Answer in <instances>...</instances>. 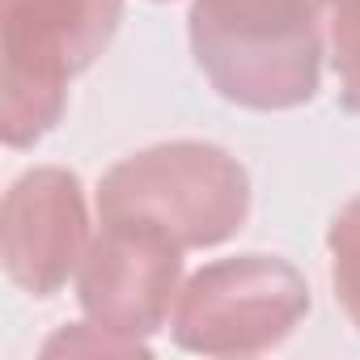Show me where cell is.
I'll return each mask as SVG.
<instances>
[{"instance_id": "obj_8", "label": "cell", "mask_w": 360, "mask_h": 360, "mask_svg": "<svg viewBox=\"0 0 360 360\" xmlns=\"http://www.w3.org/2000/svg\"><path fill=\"white\" fill-rule=\"evenodd\" d=\"M326 250H330L335 301L343 305V314L360 330V195L335 212L330 233H326Z\"/></svg>"}, {"instance_id": "obj_4", "label": "cell", "mask_w": 360, "mask_h": 360, "mask_svg": "<svg viewBox=\"0 0 360 360\" xmlns=\"http://www.w3.org/2000/svg\"><path fill=\"white\" fill-rule=\"evenodd\" d=\"M309 314L305 276L276 255H233L200 267L174 301L169 330L183 352L259 356L280 347Z\"/></svg>"}, {"instance_id": "obj_2", "label": "cell", "mask_w": 360, "mask_h": 360, "mask_svg": "<svg viewBox=\"0 0 360 360\" xmlns=\"http://www.w3.org/2000/svg\"><path fill=\"white\" fill-rule=\"evenodd\" d=\"M250 174L208 140H165L115 161L98 183V221L140 225L178 250H208L246 229Z\"/></svg>"}, {"instance_id": "obj_9", "label": "cell", "mask_w": 360, "mask_h": 360, "mask_svg": "<svg viewBox=\"0 0 360 360\" xmlns=\"http://www.w3.org/2000/svg\"><path fill=\"white\" fill-rule=\"evenodd\" d=\"M148 356V339H127L98 322H72L43 343V356Z\"/></svg>"}, {"instance_id": "obj_6", "label": "cell", "mask_w": 360, "mask_h": 360, "mask_svg": "<svg viewBox=\"0 0 360 360\" xmlns=\"http://www.w3.org/2000/svg\"><path fill=\"white\" fill-rule=\"evenodd\" d=\"M89 212L81 178L60 165H34L5 191L0 259L5 276L30 297H56L85 263Z\"/></svg>"}, {"instance_id": "obj_3", "label": "cell", "mask_w": 360, "mask_h": 360, "mask_svg": "<svg viewBox=\"0 0 360 360\" xmlns=\"http://www.w3.org/2000/svg\"><path fill=\"white\" fill-rule=\"evenodd\" d=\"M123 18V0H0V127L9 148H34L56 131L68 85L89 72Z\"/></svg>"}, {"instance_id": "obj_1", "label": "cell", "mask_w": 360, "mask_h": 360, "mask_svg": "<svg viewBox=\"0 0 360 360\" xmlns=\"http://www.w3.org/2000/svg\"><path fill=\"white\" fill-rule=\"evenodd\" d=\"M187 34L225 102L292 110L318 94L326 0H191Z\"/></svg>"}, {"instance_id": "obj_5", "label": "cell", "mask_w": 360, "mask_h": 360, "mask_svg": "<svg viewBox=\"0 0 360 360\" xmlns=\"http://www.w3.org/2000/svg\"><path fill=\"white\" fill-rule=\"evenodd\" d=\"M183 292V250L140 225L102 221L77 271V301L89 322L127 339L157 335Z\"/></svg>"}, {"instance_id": "obj_7", "label": "cell", "mask_w": 360, "mask_h": 360, "mask_svg": "<svg viewBox=\"0 0 360 360\" xmlns=\"http://www.w3.org/2000/svg\"><path fill=\"white\" fill-rule=\"evenodd\" d=\"M326 47L339 81V106L360 115V0H326Z\"/></svg>"}]
</instances>
